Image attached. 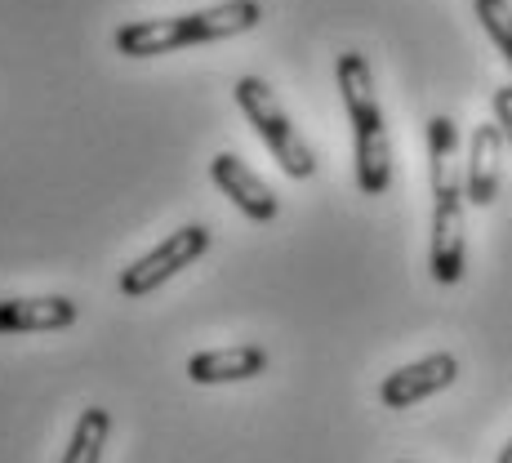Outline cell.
<instances>
[{
    "mask_svg": "<svg viewBox=\"0 0 512 463\" xmlns=\"http://www.w3.org/2000/svg\"><path fill=\"white\" fill-rule=\"evenodd\" d=\"M210 179L250 223H272L281 214L277 192H272V187L263 183L236 152H219V156H214V161H210Z\"/></svg>",
    "mask_w": 512,
    "mask_h": 463,
    "instance_id": "52a82bcc",
    "label": "cell"
},
{
    "mask_svg": "<svg viewBox=\"0 0 512 463\" xmlns=\"http://www.w3.org/2000/svg\"><path fill=\"white\" fill-rule=\"evenodd\" d=\"M406 463H410V459H406Z\"/></svg>",
    "mask_w": 512,
    "mask_h": 463,
    "instance_id": "9a60e30c",
    "label": "cell"
},
{
    "mask_svg": "<svg viewBox=\"0 0 512 463\" xmlns=\"http://www.w3.org/2000/svg\"><path fill=\"white\" fill-rule=\"evenodd\" d=\"M490 112H495V125H499V134H504V143L512 147V85H499V90L490 94Z\"/></svg>",
    "mask_w": 512,
    "mask_h": 463,
    "instance_id": "4fadbf2b",
    "label": "cell"
},
{
    "mask_svg": "<svg viewBox=\"0 0 512 463\" xmlns=\"http://www.w3.org/2000/svg\"><path fill=\"white\" fill-rule=\"evenodd\" d=\"M107 437H112V415H107L103 406L81 410V419H76V428H72V437H67V450L58 463H103Z\"/></svg>",
    "mask_w": 512,
    "mask_h": 463,
    "instance_id": "8fae6325",
    "label": "cell"
},
{
    "mask_svg": "<svg viewBox=\"0 0 512 463\" xmlns=\"http://www.w3.org/2000/svg\"><path fill=\"white\" fill-rule=\"evenodd\" d=\"M334 81H339L343 112L352 125V170L366 196H383L392 187V139L383 121L379 90H374V67L361 49H343L334 58Z\"/></svg>",
    "mask_w": 512,
    "mask_h": 463,
    "instance_id": "6da1fadb",
    "label": "cell"
},
{
    "mask_svg": "<svg viewBox=\"0 0 512 463\" xmlns=\"http://www.w3.org/2000/svg\"><path fill=\"white\" fill-rule=\"evenodd\" d=\"M495 463H512V437H508V446L499 450V459H495Z\"/></svg>",
    "mask_w": 512,
    "mask_h": 463,
    "instance_id": "5bb4252c",
    "label": "cell"
},
{
    "mask_svg": "<svg viewBox=\"0 0 512 463\" xmlns=\"http://www.w3.org/2000/svg\"><path fill=\"white\" fill-rule=\"evenodd\" d=\"M472 14L486 27V36L495 41V49L504 54V63L512 72V0H472Z\"/></svg>",
    "mask_w": 512,
    "mask_h": 463,
    "instance_id": "7c38bea8",
    "label": "cell"
},
{
    "mask_svg": "<svg viewBox=\"0 0 512 463\" xmlns=\"http://www.w3.org/2000/svg\"><path fill=\"white\" fill-rule=\"evenodd\" d=\"M236 107H241V116L254 125V134H259V143L272 152V161L285 170V179L303 183L317 174V156H312L308 139L294 130L281 98L272 94V85L263 81V76H241V81H236Z\"/></svg>",
    "mask_w": 512,
    "mask_h": 463,
    "instance_id": "3957f363",
    "label": "cell"
},
{
    "mask_svg": "<svg viewBox=\"0 0 512 463\" xmlns=\"http://www.w3.org/2000/svg\"><path fill=\"white\" fill-rule=\"evenodd\" d=\"M81 308L63 294H41V299H0V334H49L76 325Z\"/></svg>",
    "mask_w": 512,
    "mask_h": 463,
    "instance_id": "30bf717a",
    "label": "cell"
},
{
    "mask_svg": "<svg viewBox=\"0 0 512 463\" xmlns=\"http://www.w3.org/2000/svg\"><path fill=\"white\" fill-rule=\"evenodd\" d=\"M504 134L499 125H477L468 139V165H464V196L468 205H495L499 196V179H504Z\"/></svg>",
    "mask_w": 512,
    "mask_h": 463,
    "instance_id": "ba28073f",
    "label": "cell"
},
{
    "mask_svg": "<svg viewBox=\"0 0 512 463\" xmlns=\"http://www.w3.org/2000/svg\"><path fill=\"white\" fill-rule=\"evenodd\" d=\"M259 18H263L259 0H219V5L192 9V14L121 23L112 45H116V54H125V58H161V54H179V49H192V45L241 36V32H250V27H259Z\"/></svg>",
    "mask_w": 512,
    "mask_h": 463,
    "instance_id": "7a4b0ae2",
    "label": "cell"
},
{
    "mask_svg": "<svg viewBox=\"0 0 512 463\" xmlns=\"http://www.w3.org/2000/svg\"><path fill=\"white\" fill-rule=\"evenodd\" d=\"M205 250H210V228H205V223H183V228L170 232L161 245H152L143 259H134L116 285H121L125 299H147V294L161 290L170 277H179L183 268H192Z\"/></svg>",
    "mask_w": 512,
    "mask_h": 463,
    "instance_id": "277c9868",
    "label": "cell"
},
{
    "mask_svg": "<svg viewBox=\"0 0 512 463\" xmlns=\"http://www.w3.org/2000/svg\"><path fill=\"white\" fill-rule=\"evenodd\" d=\"M464 187L432 192V232H428V268L437 285H459L468 272V219Z\"/></svg>",
    "mask_w": 512,
    "mask_h": 463,
    "instance_id": "5b68a950",
    "label": "cell"
},
{
    "mask_svg": "<svg viewBox=\"0 0 512 463\" xmlns=\"http://www.w3.org/2000/svg\"><path fill=\"white\" fill-rule=\"evenodd\" d=\"M455 379H459V357L455 352H428V357L392 370L388 379L379 383V401L388 410H410V406H419V401L446 392Z\"/></svg>",
    "mask_w": 512,
    "mask_h": 463,
    "instance_id": "8992f818",
    "label": "cell"
},
{
    "mask_svg": "<svg viewBox=\"0 0 512 463\" xmlns=\"http://www.w3.org/2000/svg\"><path fill=\"white\" fill-rule=\"evenodd\" d=\"M268 370V352L259 343H236V348H210V352H196L187 357V379L192 383H245V379H259Z\"/></svg>",
    "mask_w": 512,
    "mask_h": 463,
    "instance_id": "9c48e42d",
    "label": "cell"
}]
</instances>
